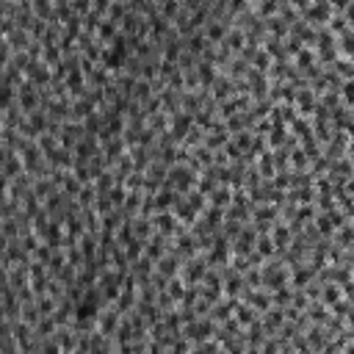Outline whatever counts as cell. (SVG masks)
<instances>
[{"label": "cell", "mask_w": 354, "mask_h": 354, "mask_svg": "<svg viewBox=\"0 0 354 354\" xmlns=\"http://www.w3.org/2000/svg\"><path fill=\"white\" fill-rule=\"evenodd\" d=\"M340 296H343V293H340V288H338V285H327V288L321 291L324 304H335V302H340Z\"/></svg>", "instance_id": "cell-23"}, {"label": "cell", "mask_w": 354, "mask_h": 354, "mask_svg": "<svg viewBox=\"0 0 354 354\" xmlns=\"http://www.w3.org/2000/svg\"><path fill=\"white\" fill-rule=\"evenodd\" d=\"M210 202H213L216 208H230V202H233V191H230L227 183H224L222 188H213V194H210Z\"/></svg>", "instance_id": "cell-12"}, {"label": "cell", "mask_w": 354, "mask_h": 354, "mask_svg": "<svg viewBox=\"0 0 354 354\" xmlns=\"http://www.w3.org/2000/svg\"><path fill=\"white\" fill-rule=\"evenodd\" d=\"M252 61H255V69H260V72H269V67H271V56H269V50H257Z\"/></svg>", "instance_id": "cell-26"}, {"label": "cell", "mask_w": 354, "mask_h": 354, "mask_svg": "<svg viewBox=\"0 0 354 354\" xmlns=\"http://www.w3.org/2000/svg\"><path fill=\"white\" fill-rule=\"evenodd\" d=\"M227 9H230V14H233V17H238L241 11H246V9H249V0H230V3H227Z\"/></svg>", "instance_id": "cell-38"}, {"label": "cell", "mask_w": 354, "mask_h": 354, "mask_svg": "<svg viewBox=\"0 0 354 354\" xmlns=\"http://www.w3.org/2000/svg\"><path fill=\"white\" fill-rule=\"evenodd\" d=\"M144 252H147V257H150V260H161V257H163L161 238H150V241H147V246H144Z\"/></svg>", "instance_id": "cell-18"}, {"label": "cell", "mask_w": 354, "mask_h": 354, "mask_svg": "<svg viewBox=\"0 0 354 354\" xmlns=\"http://www.w3.org/2000/svg\"><path fill=\"white\" fill-rule=\"evenodd\" d=\"M346 22H349V20H346L343 14L332 17V20H329V31H332V33H338V36H340V33H346Z\"/></svg>", "instance_id": "cell-32"}, {"label": "cell", "mask_w": 354, "mask_h": 354, "mask_svg": "<svg viewBox=\"0 0 354 354\" xmlns=\"http://www.w3.org/2000/svg\"><path fill=\"white\" fill-rule=\"evenodd\" d=\"M291 299H293V293L285 291V285L274 291V304H277V307H288V304H291Z\"/></svg>", "instance_id": "cell-28"}, {"label": "cell", "mask_w": 354, "mask_h": 354, "mask_svg": "<svg viewBox=\"0 0 354 354\" xmlns=\"http://www.w3.org/2000/svg\"><path fill=\"white\" fill-rule=\"evenodd\" d=\"M194 116H191V111H180V114L174 116V122H172V139L174 141H186V136L191 133V127H194Z\"/></svg>", "instance_id": "cell-3"}, {"label": "cell", "mask_w": 354, "mask_h": 354, "mask_svg": "<svg viewBox=\"0 0 354 354\" xmlns=\"http://www.w3.org/2000/svg\"><path fill=\"white\" fill-rule=\"evenodd\" d=\"M260 172L266 177H274V158H271L269 152H263V158H260Z\"/></svg>", "instance_id": "cell-34"}, {"label": "cell", "mask_w": 354, "mask_h": 354, "mask_svg": "<svg viewBox=\"0 0 354 354\" xmlns=\"http://www.w3.org/2000/svg\"><path fill=\"white\" fill-rule=\"evenodd\" d=\"M346 188H349V191L354 194V180H349V183H346Z\"/></svg>", "instance_id": "cell-43"}, {"label": "cell", "mask_w": 354, "mask_h": 354, "mask_svg": "<svg viewBox=\"0 0 354 354\" xmlns=\"http://www.w3.org/2000/svg\"><path fill=\"white\" fill-rule=\"evenodd\" d=\"M230 47V50H241V47L246 45V36H244V31H233V33H227V42H224Z\"/></svg>", "instance_id": "cell-25"}, {"label": "cell", "mask_w": 354, "mask_h": 354, "mask_svg": "<svg viewBox=\"0 0 354 354\" xmlns=\"http://www.w3.org/2000/svg\"><path fill=\"white\" fill-rule=\"evenodd\" d=\"M227 33H230V28H227V25H222L219 20H210V22H208V28H205V36H208L210 42H222V39L227 36Z\"/></svg>", "instance_id": "cell-13"}, {"label": "cell", "mask_w": 354, "mask_h": 354, "mask_svg": "<svg viewBox=\"0 0 354 354\" xmlns=\"http://www.w3.org/2000/svg\"><path fill=\"white\" fill-rule=\"evenodd\" d=\"M194 177H197V172L194 169H188L186 163H180V166H172L169 169V177H166V186H172L174 191L186 194L188 188L194 186Z\"/></svg>", "instance_id": "cell-2"}, {"label": "cell", "mask_w": 354, "mask_h": 354, "mask_svg": "<svg viewBox=\"0 0 354 354\" xmlns=\"http://www.w3.org/2000/svg\"><path fill=\"white\" fill-rule=\"evenodd\" d=\"M45 61L53 64V67H56V64H61V53H58L56 45H45Z\"/></svg>", "instance_id": "cell-31"}, {"label": "cell", "mask_w": 354, "mask_h": 354, "mask_svg": "<svg viewBox=\"0 0 354 354\" xmlns=\"http://www.w3.org/2000/svg\"><path fill=\"white\" fill-rule=\"evenodd\" d=\"M197 72H199V80H202V86L216 83V69H213V64H210V61H202Z\"/></svg>", "instance_id": "cell-16"}, {"label": "cell", "mask_w": 354, "mask_h": 354, "mask_svg": "<svg viewBox=\"0 0 354 354\" xmlns=\"http://www.w3.org/2000/svg\"><path fill=\"white\" fill-rule=\"evenodd\" d=\"M346 20H349V22H354V3H349V9H346Z\"/></svg>", "instance_id": "cell-42"}, {"label": "cell", "mask_w": 354, "mask_h": 354, "mask_svg": "<svg viewBox=\"0 0 354 354\" xmlns=\"http://www.w3.org/2000/svg\"><path fill=\"white\" fill-rule=\"evenodd\" d=\"M255 244H257V233H255V230H252V227L241 230L238 241H235V255H252Z\"/></svg>", "instance_id": "cell-4"}, {"label": "cell", "mask_w": 354, "mask_h": 354, "mask_svg": "<svg viewBox=\"0 0 354 354\" xmlns=\"http://www.w3.org/2000/svg\"><path fill=\"white\" fill-rule=\"evenodd\" d=\"M161 14L166 17V20H172V17L180 14V0H163L161 6Z\"/></svg>", "instance_id": "cell-29"}, {"label": "cell", "mask_w": 354, "mask_h": 354, "mask_svg": "<svg viewBox=\"0 0 354 354\" xmlns=\"http://www.w3.org/2000/svg\"><path fill=\"white\" fill-rule=\"evenodd\" d=\"M47 64H39V61H31L25 67V72H28V78L33 80V83H39V86H45L47 80H50V72H47Z\"/></svg>", "instance_id": "cell-10"}, {"label": "cell", "mask_w": 354, "mask_h": 354, "mask_svg": "<svg viewBox=\"0 0 354 354\" xmlns=\"http://www.w3.org/2000/svg\"><path fill=\"white\" fill-rule=\"evenodd\" d=\"M304 17H307L310 22H329L332 20V6H329V0H321V3H316V6H310L307 11H304Z\"/></svg>", "instance_id": "cell-5"}, {"label": "cell", "mask_w": 354, "mask_h": 354, "mask_svg": "<svg viewBox=\"0 0 354 354\" xmlns=\"http://www.w3.org/2000/svg\"><path fill=\"white\" fill-rule=\"evenodd\" d=\"M266 28H269V31H271V36H277V39H280V36H285V33H288V22H285V17H269V20H266Z\"/></svg>", "instance_id": "cell-15"}, {"label": "cell", "mask_w": 354, "mask_h": 354, "mask_svg": "<svg viewBox=\"0 0 354 354\" xmlns=\"http://www.w3.org/2000/svg\"><path fill=\"white\" fill-rule=\"evenodd\" d=\"M233 144L238 147V150H244V155L249 152V144H252V133L249 130H238L233 136Z\"/></svg>", "instance_id": "cell-21"}, {"label": "cell", "mask_w": 354, "mask_h": 354, "mask_svg": "<svg viewBox=\"0 0 354 354\" xmlns=\"http://www.w3.org/2000/svg\"><path fill=\"white\" fill-rule=\"evenodd\" d=\"M307 316H310L316 324H329V316H327V310H324V304H316V307H313Z\"/></svg>", "instance_id": "cell-33"}, {"label": "cell", "mask_w": 354, "mask_h": 354, "mask_svg": "<svg viewBox=\"0 0 354 354\" xmlns=\"http://www.w3.org/2000/svg\"><path fill=\"white\" fill-rule=\"evenodd\" d=\"M244 302H249L255 310H269L271 304H274V299H271L269 293L257 291V288H246V291H244Z\"/></svg>", "instance_id": "cell-6"}, {"label": "cell", "mask_w": 354, "mask_h": 354, "mask_svg": "<svg viewBox=\"0 0 354 354\" xmlns=\"http://www.w3.org/2000/svg\"><path fill=\"white\" fill-rule=\"evenodd\" d=\"M343 100L346 103H354V78L343 83Z\"/></svg>", "instance_id": "cell-39"}, {"label": "cell", "mask_w": 354, "mask_h": 354, "mask_svg": "<svg viewBox=\"0 0 354 354\" xmlns=\"http://www.w3.org/2000/svg\"><path fill=\"white\" fill-rule=\"evenodd\" d=\"M205 271H208V266H205V260H191L186 266V269H180V277L186 282H202Z\"/></svg>", "instance_id": "cell-8"}, {"label": "cell", "mask_w": 354, "mask_h": 354, "mask_svg": "<svg viewBox=\"0 0 354 354\" xmlns=\"http://www.w3.org/2000/svg\"><path fill=\"white\" fill-rule=\"evenodd\" d=\"M97 33H100V39H116V20H105V22H100V28H97Z\"/></svg>", "instance_id": "cell-20"}, {"label": "cell", "mask_w": 354, "mask_h": 354, "mask_svg": "<svg viewBox=\"0 0 354 354\" xmlns=\"http://www.w3.org/2000/svg\"><path fill=\"white\" fill-rule=\"evenodd\" d=\"M141 194L139 191H133V194H127V199H125V213H133V210H139L141 208Z\"/></svg>", "instance_id": "cell-30"}, {"label": "cell", "mask_w": 354, "mask_h": 354, "mask_svg": "<svg viewBox=\"0 0 354 354\" xmlns=\"http://www.w3.org/2000/svg\"><path fill=\"white\" fill-rule=\"evenodd\" d=\"M329 6H335L338 11H346L349 9V0H329Z\"/></svg>", "instance_id": "cell-41"}, {"label": "cell", "mask_w": 354, "mask_h": 354, "mask_svg": "<svg viewBox=\"0 0 354 354\" xmlns=\"http://www.w3.org/2000/svg\"><path fill=\"white\" fill-rule=\"evenodd\" d=\"M349 158L354 161V141H351V147H349Z\"/></svg>", "instance_id": "cell-44"}, {"label": "cell", "mask_w": 354, "mask_h": 354, "mask_svg": "<svg viewBox=\"0 0 354 354\" xmlns=\"http://www.w3.org/2000/svg\"><path fill=\"white\" fill-rule=\"evenodd\" d=\"M285 307H271V310H266V321H263V327H266V332L269 329H282V324H285Z\"/></svg>", "instance_id": "cell-9"}, {"label": "cell", "mask_w": 354, "mask_h": 354, "mask_svg": "<svg viewBox=\"0 0 354 354\" xmlns=\"http://www.w3.org/2000/svg\"><path fill=\"white\" fill-rule=\"evenodd\" d=\"M213 318H194L191 324H186V327H183V335H186L188 340H191V343H202V340H208V338H213L216 335V327H213Z\"/></svg>", "instance_id": "cell-1"}, {"label": "cell", "mask_w": 354, "mask_h": 354, "mask_svg": "<svg viewBox=\"0 0 354 354\" xmlns=\"http://www.w3.org/2000/svg\"><path fill=\"white\" fill-rule=\"evenodd\" d=\"M291 163H293V169H304V163H307V152H304V150H293L291 152Z\"/></svg>", "instance_id": "cell-36"}, {"label": "cell", "mask_w": 354, "mask_h": 354, "mask_svg": "<svg viewBox=\"0 0 354 354\" xmlns=\"http://www.w3.org/2000/svg\"><path fill=\"white\" fill-rule=\"evenodd\" d=\"M152 224H155L158 230H161L163 235H172L180 230V224H177V216H172L169 210H158L155 213V219H152Z\"/></svg>", "instance_id": "cell-7"}, {"label": "cell", "mask_w": 354, "mask_h": 354, "mask_svg": "<svg viewBox=\"0 0 354 354\" xmlns=\"http://www.w3.org/2000/svg\"><path fill=\"white\" fill-rule=\"evenodd\" d=\"M271 238H274L277 249H285L288 241H291V230H288L285 224H277V227H274V235H271Z\"/></svg>", "instance_id": "cell-17"}, {"label": "cell", "mask_w": 354, "mask_h": 354, "mask_svg": "<svg viewBox=\"0 0 354 354\" xmlns=\"http://www.w3.org/2000/svg\"><path fill=\"white\" fill-rule=\"evenodd\" d=\"M183 282H186V280H183V277H172V280H169V296H172V299H177V302H180V299H183V293H186V285H183Z\"/></svg>", "instance_id": "cell-19"}, {"label": "cell", "mask_w": 354, "mask_h": 354, "mask_svg": "<svg viewBox=\"0 0 354 354\" xmlns=\"http://www.w3.org/2000/svg\"><path fill=\"white\" fill-rule=\"evenodd\" d=\"M340 53H343L346 58H354V33H340Z\"/></svg>", "instance_id": "cell-22"}, {"label": "cell", "mask_w": 354, "mask_h": 354, "mask_svg": "<svg viewBox=\"0 0 354 354\" xmlns=\"http://www.w3.org/2000/svg\"><path fill=\"white\" fill-rule=\"evenodd\" d=\"M33 11H36V17H50L53 20V11H50V3H47V0H33Z\"/></svg>", "instance_id": "cell-37"}, {"label": "cell", "mask_w": 354, "mask_h": 354, "mask_svg": "<svg viewBox=\"0 0 354 354\" xmlns=\"http://www.w3.org/2000/svg\"><path fill=\"white\" fill-rule=\"evenodd\" d=\"M255 249L260 252L263 257H266V255H271V252H274V238H271V235H257V244H255Z\"/></svg>", "instance_id": "cell-24"}, {"label": "cell", "mask_w": 354, "mask_h": 354, "mask_svg": "<svg viewBox=\"0 0 354 354\" xmlns=\"http://www.w3.org/2000/svg\"><path fill=\"white\" fill-rule=\"evenodd\" d=\"M94 249H97V246H94V235H83V238H80V252H83V260H92Z\"/></svg>", "instance_id": "cell-27"}, {"label": "cell", "mask_w": 354, "mask_h": 354, "mask_svg": "<svg viewBox=\"0 0 354 354\" xmlns=\"http://www.w3.org/2000/svg\"><path fill=\"white\" fill-rule=\"evenodd\" d=\"M255 307H252L249 302H238V307H235V321L241 324V327H252V324H255Z\"/></svg>", "instance_id": "cell-11"}, {"label": "cell", "mask_w": 354, "mask_h": 354, "mask_svg": "<svg viewBox=\"0 0 354 354\" xmlns=\"http://www.w3.org/2000/svg\"><path fill=\"white\" fill-rule=\"evenodd\" d=\"M277 9H280V0H260V6H257V11H260V14H269V17H274Z\"/></svg>", "instance_id": "cell-35"}, {"label": "cell", "mask_w": 354, "mask_h": 354, "mask_svg": "<svg viewBox=\"0 0 354 354\" xmlns=\"http://www.w3.org/2000/svg\"><path fill=\"white\" fill-rule=\"evenodd\" d=\"M343 293H346V299H349V302H354V280L343 282Z\"/></svg>", "instance_id": "cell-40"}, {"label": "cell", "mask_w": 354, "mask_h": 354, "mask_svg": "<svg viewBox=\"0 0 354 354\" xmlns=\"http://www.w3.org/2000/svg\"><path fill=\"white\" fill-rule=\"evenodd\" d=\"M335 241H338L340 246H354V222L340 224V227L335 230Z\"/></svg>", "instance_id": "cell-14"}]
</instances>
